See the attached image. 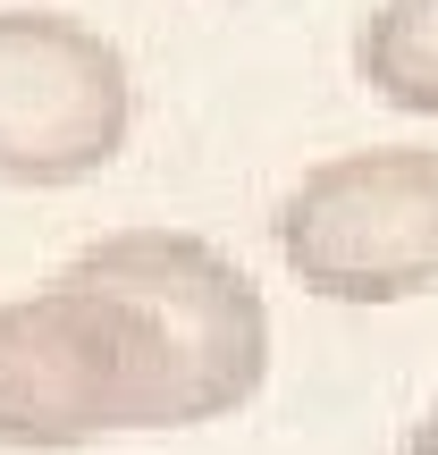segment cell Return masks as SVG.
I'll list each match as a JSON object with an SVG mask.
<instances>
[{
    "mask_svg": "<svg viewBox=\"0 0 438 455\" xmlns=\"http://www.w3.org/2000/svg\"><path fill=\"white\" fill-rule=\"evenodd\" d=\"M354 68L388 110L438 118V0H379L362 17Z\"/></svg>",
    "mask_w": 438,
    "mask_h": 455,
    "instance_id": "cell-5",
    "label": "cell"
},
{
    "mask_svg": "<svg viewBox=\"0 0 438 455\" xmlns=\"http://www.w3.org/2000/svg\"><path fill=\"white\" fill-rule=\"evenodd\" d=\"M118 430H169V355L144 312L68 270L0 304V447L68 455Z\"/></svg>",
    "mask_w": 438,
    "mask_h": 455,
    "instance_id": "cell-1",
    "label": "cell"
},
{
    "mask_svg": "<svg viewBox=\"0 0 438 455\" xmlns=\"http://www.w3.org/2000/svg\"><path fill=\"white\" fill-rule=\"evenodd\" d=\"M287 278L321 304H405L438 287V144H362L304 169L270 212Z\"/></svg>",
    "mask_w": 438,
    "mask_h": 455,
    "instance_id": "cell-3",
    "label": "cell"
},
{
    "mask_svg": "<svg viewBox=\"0 0 438 455\" xmlns=\"http://www.w3.org/2000/svg\"><path fill=\"white\" fill-rule=\"evenodd\" d=\"M405 455H438V388H430V405L413 413V430H405Z\"/></svg>",
    "mask_w": 438,
    "mask_h": 455,
    "instance_id": "cell-6",
    "label": "cell"
},
{
    "mask_svg": "<svg viewBox=\"0 0 438 455\" xmlns=\"http://www.w3.org/2000/svg\"><path fill=\"white\" fill-rule=\"evenodd\" d=\"M60 270L84 278V287L127 295L152 321V338L169 355V430L227 422L261 396V379H270V304L244 278V261H227L211 236H195V228H110Z\"/></svg>",
    "mask_w": 438,
    "mask_h": 455,
    "instance_id": "cell-2",
    "label": "cell"
},
{
    "mask_svg": "<svg viewBox=\"0 0 438 455\" xmlns=\"http://www.w3.org/2000/svg\"><path fill=\"white\" fill-rule=\"evenodd\" d=\"M135 127L110 34L60 9H0V186H84Z\"/></svg>",
    "mask_w": 438,
    "mask_h": 455,
    "instance_id": "cell-4",
    "label": "cell"
}]
</instances>
